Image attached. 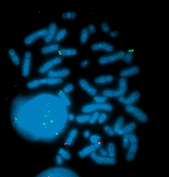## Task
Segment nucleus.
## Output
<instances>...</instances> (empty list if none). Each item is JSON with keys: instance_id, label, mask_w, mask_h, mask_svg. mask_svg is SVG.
<instances>
[{"instance_id": "31", "label": "nucleus", "mask_w": 169, "mask_h": 177, "mask_svg": "<svg viewBox=\"0 0 169 177\" xmlns=\"http://www.w3.org/2000/svg\"><path fill=\"white\" fill-rule=\"evenodd\" d=\"M58 153L59 155L62 156V157L63 158L64 160H69L72 157L68 151L63 148H59L58 151Z\"/></svg>"}, {"instance_id": "27", "label": "nucleus", "mask_w": 169, "mask_h": 177, "mask_svg": "<svg viewBox=\"0 0 169 177\" xmlns=\"http://www.w3.org/2000/svg\"><path fill=\"white\" fill-rule=\"evenodd\" d=\"M89 33H90L87 28H84L83 29H82L80 35V42L81 44L83 45L87 41L89 36Z\"/></svg>"}, {"instance_id": "28", "label": "nucleus", "mask_w": 169, "mask_h": 177, "mask_svg": "<svg viewBox=\"0 0 169 177\" xmlns=\"http://www.w3.org/2000/svg\"><path fill=\"white\" fill-rule=\"evenodd\" d=\"M90 115L85 114L79 115L77 116L76 118V120L77 123L79 124H84L86 122H88L90 119Z\"/></svg>"}, {"instance_id": "10", "label": "nucleus", "mask_w": 169, "mask_h": 177, "mask_svg": "<svg viewBox=\"0 0 169 177\" xmlns=\"http://www.w3.org/2000/svg\"><path fill=\"white\" fill-rule=\"evenodd\" d=\"M31 58V53L29 51L26 52L24 54L23 64L22 66V75L23 77H28L30 74Z\"/></svg>"}, {"instance_id": "43", "label": "nucleus", "mask_w": 169, "mask_h": 177, "mask_svg": "<svg viewBox=\"0 0 169 177\" xmlns=\"http://www.w3.org/2000/svg\"><path fill=\"white\" fill-rule=\"evenodd\" d=\"M56 162L57 165H59V166L62 165L63 163V158L62 157V156L59 154L57 155L56 158Z\"/></svg>"}, {"instance_id": "41", "label": "nucleus", "mask_w": 169, "mask_h": 177, "mask_svg": "<svg viewBox=\"0 0 169 177\" xmlns=\"http://www.w3.org/2000/svg\"><path fill=\"white\" fill-rule=\"evenodd\" d=\"M78 133L79 131L78 130L76 129V128H74V129H72V130L69 131L68 136H69V137L74 138V139H75V138L78 136Z\"/></svg>"}, {"instance_id": "1", "label": "nucleus", "mask_w": 169, "mask_h": 177, "mask_svg": "<svg viewBox=\"0 0 169 177\" xmlns=\"http://www.w3.org/2000/svg\"><path fill=\"white\" fill-rule=\"evenodd\" d=\"M38 177H78L79 175L72 170L63 167L49 169L39 174Z\"/></svg>"}, {"instance_id": "18", "label": "nucleus", "mask_w": 169, "mask_h": 177, "mask_svg": "<svg viewBox=\"0 0 169 177\" xmlns=\"http://www.w3.org/2000/svg\"><path fill=\"white\" fill-rule=\"evenodd\" d=\"M59 49H60L59 45L57 43L48 44L42 47L41 49V53L43 54H51L52 53L57 52Z\"/></svg>"}, {"instance_id": "39", "label": "nucleus", "mask_w": 169, "mask_h": 177, "mask_svg": "<svg viewBox=\"0 0 169 177\" xmlns=\"http://www.w3.org/2000/svg\"><path fill=\"white\" fill-rule=\"evenodd\" d=\"M90 142L92 144L98 143L101 141V136L98 135H93L90 136Z\"/></svg>"}, {"instance_id": "36", "label": "nucleus", "mask_w": 169, "mask_h": 177, "mask_svg": "<svg viewBox=\"0 0 169 177\" xmlns=\"http://www.w3.org/2000/svg\"><path fill=\"white\" fill-rule=\"evenodd\" d=\"M108 118V116L107 113L105 112L101 113L99 116L97 122H98L99 124H102L105 123L106 121L107 120Z\"/></svg>"}, {"instance_id": "12", "label": "nucleus", "mask_w": 169, "mask_h": 177, "mask_svg": "<svg viewBox=\"0 0 169 177\" xmlns=\"http://www.w3.org/2000/svg\"><path fill=\"white\" fill-rule=\"evenodd\" d=\"M101 146H102V143L100 141L98 143L87 146L83 148L82 150L79 151L78 153L79 156L81 158H84L87 156L90 155L92 152H95L96 150H99L101 147Z\"/></svg>"}, {"instance_id": "4", "label": "nucleus", "mask_w": 169, "mask_h": 177, "mask_svg": "<svg viewBox=\"0 0 169 177\" xmlns=\"http://www.w3.org/2000/svg\"><path fill=\"white\" fill-rule=\"evenodd\" d=\"M129 146L126 153V159L128 162H131L136 156L139 147V140L137 136L133 133H128Z\"/></svg>"}, {"instance_id": "49", "label": "nucleus", "mask_w": 169, "mask_h": 177, "mask_svg": "<svg viewBox=\"0 0 169 177\" xmlns=\"http://www.w3.org/2000/svg\"><path fill=\"white\" fill-rule=\"evenodd\" d=\"M83 136L84 138H89L91 136V132H90V131L87 130L84 131V132Z\"/></svg>"}, {"instance_id": "33", "label": "nucleus", "mask_w": 169, "mask_h": 177, "mask_svg": "<svg viewBox=\"0 0 169 177\" xmlns=\"http://www.w3.org/2000/svg\"><path fill=\"white\" fill-rule=\"evenodd\" d=\"M123 59L124 62L126 63V64L131 63L133 59V52L131 51H128L127 53H125Z\"/></svg>"}, {"instance_id": "21", "label": "nucleus", "mask_w": 169, "mask_h": 177, "mask_svg": "<svg viewBox=\"0 0 169 177\" xmlns=\"http://www.w3.org/2000/svg\"><path fill=\"white\" fill-rule=\"evenodd\" d=\"M136 127L137 124L135 122H130L126 125L124 127H123V128L119 130L116 134L118 135H123L125 133H133V131L136 129Z\"/></svg>"}, {"instance_id": "17", "label": "nucleus", "mask_w": 169, "mask_h": 177, "mask_svg": "<svg viewBox=\"0 0 169 177\" xmlns=\"http://www.w3.org/2000/svg\"><path fill=\"white\" fill-rule=\"evenodd\" d=\"M139 68L138 66H132L125 69H123L120 73V75L122 78L130 77L131 75L138 74L139 72Z\"/></svg>"}, {"instance_id": "45", "label": "nucleus", "mask_w": 169, "mask_h": 177, "mask_svg": "<svg viewBox=\"0 0 169 177\" xmlns=\"http://www.w3.org/2000/svg\"><path fill=\"white\" fill-rule=\"evenodd\" d=\"M99 152H100V155L103 157H108L109 153L108 152L107 150L104 149L103 148H100L99 149Z\"/></svg>"}, {"instance_id": "7", "label": "nucleus", "mask_w": 169, "mask_h": 177, "mask_svg": "<svg viewBox=\"0 0 169 177\" xmlns=\"http://www.w3.org/2000/svg\"><path fill=\"white\" fill-rule=\"evenodd\" d=\"M124 53L125 52H124L123 50H120L113 54L101 57L99 59V64L101 65H106L110 63L117 62L123 59Z\"/></svg>"}, {"instance_id": "23", "label": "nucleus", "mask_w": 169, "mask_h": 177, "mask_svg": "<svg viewBox=\"0 0 169 177\" xmlns=\"http://www.w3.org/2000/svg\"><path fill=\"white\" fill-rule=\"evenodd\" d=\"M58 52L59 55L63 57H73L78 53V50L76 48H62Z\"/></svg>"}, {"instance_id": "34", "label": "nucleus", "mask_w": 169, "mask_h": 177, "mask_svg": "<svg viewBox=\"0 0 169 177\" xmlns=\"http://www.w3.org/2000/svg\"><path fill=\"white\" fill-rule=\"evenodd\" d=\"M107 99V98L104 96L97 95L94 96L93 100L95 103H105Z\"/></svg>"}, {"instance_id": "44", "label": "nucleus", "mask_w": 169, "mask_h": 177, "mask_svg": "<svg viewBox=\"0 0 169 177\" xmlns=\"http://www.w3.org/2000/svg\"><path fill=\"white\" fill-rule=\"evenodd\" d=\"M88 29L90 33L94 34L96 32V28L95 25L93 24H90L88 26Z\"/></svg>"}, {"instance_id": "13", "label": "nucleus", "mask_w": 169, "mask_h": 177, "mask_svg": "<svg viewBox=\"0 0 169 177\" xmlns=\"http://www.w3.org/2000/svg\"><path fill=\"white\" fill-rule=\"evenodd\" d=\"M79 85L82 89L92 96H95L97 94V90L94 86L91 85L86 80L84 79L79 80Z\"/></svg>"}, {"instance_id": "19", "label": "nucleus", "mask_w": 169, "mask_h": 177, "mask_svg": "<svg viewBox=\"0 0 169 177\" xmlns=\"http://www.w3.org/2000/svg\"><path fill=\"white\" fill-rule=\"evenodd\" d=\"M114 80V77L110 75H101L95 78V83L98 85H104L111 83Z\"/></svg>"}, {"instance_id": "22", "label": "nucleus", "mask_w": 169, "mask_h": 177, "mask_svg": "<svg viewBox=\"0 0 169 177\" xmlns=\"http://www.w3.org/2000/svg\"><path fill=\"white\" fill-rule=\"evenodd\" d=\"M8 53L12 62H13L15 65L18 66L20 64V58L15 49L10 48L8 50Z\"/></svg>"}, {"instance_id": "50", "label": "nucleus", "mask_w": 169, "mask_h": 177, "mask_svg": "<svg viewBox=\"0 0 169 177\" xmlns=\"http://www.w3.org/2000/svg\"><path fill=\"white\" fill-rule=\"evenodd\" d=\"M68 120L72 121L74 120L75 119V116L73 113H69L68 116Z\"/></svg>"}, {"instance_id": "40", "label": "nucleus", "mask_w": 169, "mask_h": 177, "mask_svg": "<svg viewBox=\"0 0 169 177\" xmlns=\"http://www.w3.org/2000/svg\"><path fill=\"white\" fill-rule=\"evenodd\" d=\"M123 146L125 148H128L129 146V141L128 138V133H125L123 136Z\"/></svg>"}, {"instance_id": "5", "label": "nucleus", "mask_w": 169, "mask_h": 177, "mask_svg": "<svg viewBox=\"0 0 169 177\" xmlns=\"http://www.w3.org/2000/svg\"><path fill=\"white\" fill-rule=\"evenodd\" d=\"M125 110L128 113L134 116V117L142 123H145L148 120L147 115L142 110L133 105H126L124 107Z\"/></svg>"}, {"instance_id": "35", "label": "nucleus", "mask_w": 169, "mask_h": 177, "mask_svg": "<svg viewBox=\"0 0 169 177\" xmlns=\"http://www.w3.org/2000/svg\"><path fill=\"white\" fill-rule=\"evenodd\" d=\"M103 130L105 131V133H107L110 136H113L116 134L113 128H112L110 126L108 125H106L104 126Z\"/></svg>"}, {"instance_id": "9", "label": "nucleus", "mask_w": 169, "mask_h": 177, "mask_svg": "<svg viewBox=\"0 0 169 177\" xmlns=\"http://www.w3.org/2000/svg\"><path fill=\"white\" fill-rule=\"evenodd\" d=\"M62 62V58L61 57H56L52 59L47 60L38 69V72L40 74H43L52 70V69L55 66L58 65Z\"/></svg>"}, {"instance_id": "25", "label": "nucleus", "mask_w": 169, "mask_h": 177, "mask_svg": "<svg viewBox=\"0 0 169 177\" xmlns=\"http://www.w3.org/2000/svg\"><path fill=\"white\" fill-rule=\"evenodd\" d=\"M67 34H68V31L67 29L64 28L60 29L56 33V36L54 38V41L57 42L61 41L66 37Z\"/></svg>"}, {"instance_id": "42", "label": "nucleus", "mask_w": 169, "mask_h": 177, "mask_svg": "<svg viewBox=\"0 0 169 177\" xmlns=\"http://www.w3.org/2000/svg\"><path fill=\"white\" fill-rule=\"evenodd\" d=\"M101 29L104 32L108 33L110 32V28L109 26L107 23L106 22H103L101 25Z\"/></svg>"}, {"instance_id": "29", "label": "nucleus", "mask_w": 169, "mask_h": 177, "mask_svg": "<svg viewBox=\"0 0 169 177\" xmlns=\"http://www.w3.org/2000/svg\"><path fill=\"white\" fill-rule=\"evenodd\" d=\"M107 150L110 157L115 158L116 155V147L113 142H110L108 144Z\"/></svg>"}, {"instance_id": "8", "label": "nucleus", "mask_w": 169, "mask_h": 177, "mask_svg": "<svg viewBox=\"0 0 169 177\" xmlns=\"http://www.w3.org/2000/svg\"><path fill=\"white\" fill-rule=\"evenodd\" d=\"M47 28H43L31 33L25 38L24 40V44L26 45H30L40 38L44 37L47 34Z\"/></svg>"}, {"instance_id": "11", "label": "nucleus", "mask_w": 169, "mask_h": 177, "mask_svg": "<svg viewBox=\"0 0 169 177\" xmlns=\"http://www.w3.org/2000/svg\"><path fill=\"white\" fill-rule=\"evenodd\" d=\"M140 97V94L138 91H134L130 94L128 97H125L124 96H121L118 97V100L120 103L126 105H133L134 103L137 102Z\"/></svg>"}, {"instance_id": "32", "label": "nucleus", "mask_w": 169, "mask_h": 177, "mask_svg": "<svg viewBox=\"0 0 169 177\" xmlns=\"http://www.w3.org/2000/svg\"><path fill=\"white\" fill-rule=\"evenodd\" d=\"M77 14L74 12H67L62 14V18L64 19H73L77 17Z\"/></svg>"}, {"instance_id": "2", "label": "nucleus", "mask_w": 169, "mask_h": 177, "mask_svg": "<svg viewBox=\"0 0 169 177\" xmlns=\"http://www.w3.org/2000/svg\"><path fill=\"white\" fill-rule=\"evenodd\" d=\"M128 90V85L125 78L119 79L117 89H105L102 91V95L107 98H118L125 94Z\"/></svg>"}, {"instance_id": "15", "label": "nucleus", "mask_w": 169, "mask_h": 177, "mask_svg": "<svg viewBox=\"0 0 169 177\" xmlns=\"http://www.w3.org/2000/svg\"><path fill=\"white\" fill-rule=\"evenodd\" d=\"M91 48L93 51L102 50L107 53H111L114 51L113 45L107 42L95 43L91 45Z\"/></svg>"}, {"instance_id": "3", "label": "nucleus", "mask_w": 169, "mask_h": 177, "mask_svg": "<svg viewBox=\"0 0 169 177\" xmlns=\"http://www.w3.org/2000/svg\"><path fill=\"white\" fill-rule=\"evenodd\" d=\"M113 110L112 105L109 103H90L89 104L84 106L82 107V111L85 114L92 113L96 112L98 111L101 110L106 111V112H110Z\"/></svg>"}, {"instance_id": "16", "label": "nucleus", "mask_w": 169, "mask_h": 177, "mask_svg": "<svg viewBox=\"0 0 169 177\" xmlns=\"http://www.w3.org/2000/svg\"><path fill=\"white\" fill-rule=\"evenodd\" d=\"M48 32L46 36L44 37V42L46 43H49L54 39L57 29V26L55 22H52L49 24L48 28Z\"/></svg>"}, {"instance_id": "47", "label": "nucleus", "mask_w": 169, "mask_h": 177, "mask_svg": "<svg viewBox=\"0 0 169 177\" xmlns=\"http://www.w3.org/2000/svg\"><path fill=\"white\" fill-rule=\"evenodd\" d=\"M119 33L117 31H111L109 32L110 36L112 38H116L118 36Z\"/></svg>"}, {"instance_id": "48", "label": "nucleus", "mask_w": 169, "mask_h": 177, "mask_svg": "<svg viewBox=\"0 0 169 177\" xmlns=\"http://www.w3.org/2000/svg\"><path fill=\"white\" fill-rule=\"evenodd\" d=\"M89 64V61L87 59L86 60H84L81 63V67L83 68H86V67H87L88 65Z\"/></svg>"}, {"instance_id": "24", "label": "nucleus", "mask_w": 169, "mask_h": 177, "mask_svg": "<svg viewBox=\"0 0 169 177\" xmlns=\"http://www.w3.org/2000/svg\"><path fill=\"white\" fill-rule=\"evenodd\" d=\"M57 95L59 99H61L64 105L67 107L71 106L72 105V101L67 94L63 92V90H61L58 91Z\"/></svg>"}, {"instance_id": "46", "label": "nucleus", "mask_w": 169, "mask_h": 177, "mask_svg": "<svg viewBox=\"0 0 169 177\" xmlns=\"http://www.w3.org/2000/svg\"><path fill=\"white\" fill-rule=\"evenodd\" d=\"M74 139L68 136V137L66 138V141H65V144L66 145H73L74 142Z\"/></svg>"}, {"instance_id": "26", "label": "nucleus", "mask_w": 169, "mask_h": 177, "mask_svg": "<svg viewBox=\"0 0 169 177\" xmlns=\"http://www.w3.org/2000/svg\"><path fill=\"white\" fill-rule=\"evenodd\" d=\"M124 122V118L123 116L119 117L116 120L113 127V129L115 131V133H117L119 130H120L123 128Z\"/></svg>"}, {"instance_id": "20", "label": "nucleus", "mask_w": 169, "mask_h": 177, "mask_svg": "<svg viewBox=\"0 0 169 177\" xmlns=\"http://www.w3.org/2000/svg\"><path fill=\"white\" fill-rule=\"evenodd\" d=\"M41 85H57L60 84L63 82V79L61 78L49 77L43 78L41 79Z\"/></svg>"}, {"instance_id": "14", "label": "nucleus", "mask_w": 169, "mask_h": 177, "mask_svg": "<svg viewBox=\"0 0 169 177\" xmlns=\"http://www.w3.org/2000/svg\"><path fill=\"white\" fill-rule=\"evenodd\" d=\"M71 74V71L68 69L63 68L61 69H52L47 73V75L49 77H54V78H62L68 77Z\"/></svg>"}, {"instance_id": "37", "label": "nucleus", "mask_w": 169, "mask_h": 177, "mask_svg": "<svg viewBox=\"0 0 169 177\" xmlns=\"http://www.w3.org/2000/svg\"><path fill=\"white\" fill-rule=\"evenodd\" d=\"M99 115H100V113L98 111L94 112L93 114L90 116V119L89 121V123L91 124H93L94 123H96L98 121Z\"/></svg>"}, {"instance_id": "30", "label": "nucleus", "mask_w": 169, "mask_h": 177, "mask_svg": "<svg viewBox=\"0 0 169 177\" xmlns=\"http://www.w3.org/2000/svg\"><path fill=\"white\" fill-rule=\"evenodd\" d=\"M41 85V79L33 80L27 83V86L31 89L39 87Z\"/></svg>"}, {"instance_id": "6", "label": "nucleus", "mask_w": 169, "mask_h": 177, "mask_svg": "<svg viewBox=\"0 0 169 177\" xmlns=\"http://www.w3.org/2000/svg\"><path fill=\"white\" fill-rule=\"evenodd\" d=\"M90 157L92 160L97 164L102 165H114L117 163L115 158L108 157H103L98 155L95 152L90 154Z\"/></svg>"}, {"instance_id": "38", "label": "nucleus", "mask_w": 169, "mask_h": 177, "mask_svg": "<svg viewBox=\"0 0 169 177\" xmlns=\"http://www.w3.org/2000/svg\"><path fill=\"white\" fill-rule=\"evenodd\" d=\"M74 86L73 84H72L71 83H68L63 87V91L68 94L72 92L74 90Z\"/></svg>"}]
</instances>
